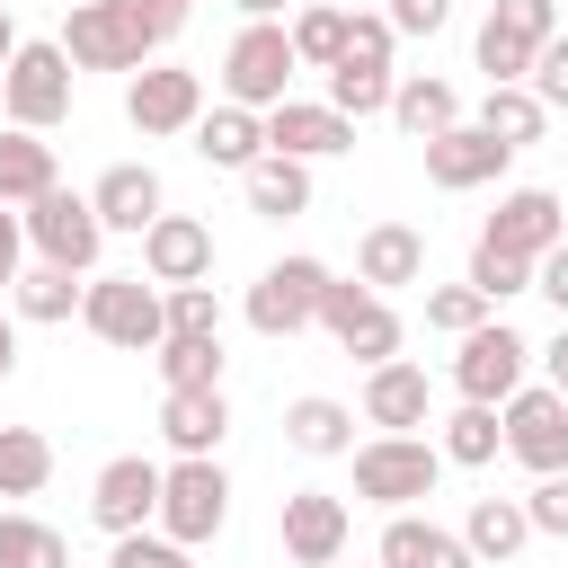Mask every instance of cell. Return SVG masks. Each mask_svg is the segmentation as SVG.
<instances>
[{
  "mask_svg": "<svg viewBox=\"0 0 568 568\" xmlns=\"http://www.w3.org/2000/svg\"><path fill=\"white\" fill-rule=\"evenodd\" d=\"M355 284L390 293V284H426V231L417 222H373L355 240Z\"/></svg>",
  "mask_w": 568,
  "mask_h": 568,
  "instance_id": "22",
  "label": "cell"
},
{
  "mask_svg": "<svg viewBox=\"0 0 568 568\" xmlns=\"http://www.w3.org/2000/svg\"><path fill=\"white\" fill-rule=\"evenodd\" d=\"M18 44H27V36H18V18L0 9V71H9V53H18Z\"/></svg>",
  "mask_w": 568,
  "mask_h": 568,
  "instance_id": "54",
  "label": "cell"
},
{
  "mask_svg": "<svg viewBox=\"0 0 568 568\" xmlns=\"http://www.w3.org/2000/svg\"><path fill=\"white\" fill-rule=\"evenodd\" d=\"M44 186H62V169H53V142L9 124V133H0V204H9V213H27Z\"/></svg>",
  "mask_w": 568,
  "mask_h": 568,
  "instance_id": "28",
  "label": "cell"
},
{
  "mask_svg": "<svg viewBox=\"0 0 568 568\" xmlns=\"http://www.w3.org/2000/svg\"><path fill=\"white\" fill-rule=\"evenodd\" d=\"M89 204H98V222H106V231H133V240H142V231L169 213V195H160V169H142V160H115V169L89 186Z\"/></svg>",
  "mask_w": 568,
  "mask_h": 568,
  "instance_id": "21",
  "label": "cell"
},
{
  "mask_svg": "<svg viewBox=\"0 0 568 568\" xmlns=\"http://www.w3.org/2000/svg\"><path fill=\"white\" fill-rule=\"evenodd\" d=\"M541 382H550V390H559V399H568V320H559V337H550V346H541Z\"/></svg>",
  "mask_w": 568,
  "mask_h": 568,
  "instance_id": "51",
  "label": "cell"
},
{
  "mask_svg": "<svg viewBox=\"0 0 568 568\" xmlns=\"http://www.w3.org/2000/svg\"><path fill=\"white\" fill-rule=\"evenodd\" d=\"M462 284H470V293H479V302L497 311V302L532 293V257H515V248H488V240H479V248H470V275H462Z\"/></svg>",
  "mask_w": 568,
  "mask_h": 568,
  "instance_id": "38",
  "label": "cell"
},
{
  "mask_svg": "<svg viewBox=\"0 0 568 568\" xmlns=\"http://www.w3.org/2000/svg\"><path fill=\"white\" fill-rule=\"evenodd\" d=\"M151 515H160V462L115 453V462L89 479V524H98L106 541H124V532H151Z\"/></svg>",
  "mask_w": 568,
  "mask_h": 568,
  "instance_id": "13",
  "label": "cell"
},
{
  "mask_svg": "<svg viewBox=\"0 0 568 568\" xmlns=\"http://www.w3.org/2000/svg\"><path fill=\"white\" fill-rule=\"evenodd\" d=\"M382 18H390V36H435V27L453 18V0H390Z\"/></svg>",
  "mask_w": 568,
  "mask_h": 568,
  "instance_id": "47",
  "label": "cell"
},
{
  "mask_svg": "<svg viewBox=\"0 0 568 568\" xmlns=\"http://www.w3.org/2000/svg\"><path fill=\"white\" fill-rule=\"evenodd\" d=\"M106 568H195V550H178L169 532H124L106 550Z\"/></svg>",
  "mask_w": 568,
  "mask_h": 568,
  "instance_id": "43",
  "label": "cell"
},
{
  "mask_svg": "<svg viewBox=\"0 0 568 568\" xmlns=\"http://www.w3.org/2000/svg\"><path fill=\"white\" fill-rule=\"evenodd\" d=\"M479 240H488V248H515V257H550V248L568 240V213H559L550 186H506Z\"/></svg>",
  "mask_w": 568,
  "mask_h": 568,
  "instance_id": "15",
  "label": "cell"
},
{
  "mask_svg": "<svg viewBox=\"0 0 568 568\" xmlns=\"http://www.w3.org/2000/svg\"><path fill=\"white\" fill-rule=\"evenodd\" d=\"M80 284H89V275H62V266H18L9 311H18V320H36V328H62V320H80Z\"/></svg>",
  "mask_w": 568,
  "mask_h": 568,
  "instance_id": "30",
  "label": "cell"
},
{
  "mask_svg": "<svg viewBox=\"0 0 568 568\" xmlns=\"http://www.w3.org/2000/svg\"><path fill=\"white\" fill-rule=\"evenodd\" d=\"M284 36H293V62H320V71H328V62L346 53V9H337V0H311V9H293Z\"/></svg>",
  "mask_w": 568,
  "mask_h": 568,
  "instance_id": "37",
  "label": "cell"
},
{
  "mask_svg": "<svg viewBox=\"0 0 568 568\" xmlns=\"http://www.w3.org/2000/svg\"><path fill=\"white\" fill-rule=\"evenodd\" d=\"M532 293H541V302H550V311L568 320V240H559L550 257H532Z\"/></svg>",
  "mask_w": 568,
  "mask_h": 568,
  "instance_id": "49",
  "label": "cell"
},
{
  "mask_svg": "<svg viewBox=\"0 0 568 568\" xmlns=\"http://www.w3.org/2000/svg\"><path fill=\"white\" fill-rule=\"evenodd\" d=\"M488 320H497V311H488L470 284H435V293H426V328H435V337H470V328H488Z\"/></svg>",
  "mask_w": 568,
  "mask_h": 568,
  "instance_id": "41",
  "label": "cell"
},
{
  "mask_svg": "<svg viewBox=\"0 0 568 568\" xmlns=\"http://www.w3.org/2000/svg\"><path fill=\"white\" fill-rule=\"evenodd\" d=\"M18 231H27L36 266H62V275H98L106 222H98V204H89V195H71V186H44V195L18 213Z\"/></svg>",
  "mask_w": 568,
  "mask_h": 568,
  "instance_id": "1",
  "label": "cell"
},
{
  "mask_svg": "<svg viewBox=\"0 0 568 568\" xmlns=\"http://www.w3.org/2000/svg\"><path fill=\"white\" fill-rule=\"evenodd\" d=\"M524 89L541 98V115H559V106H568V27H559V36L541 44V53H532V71H524Z\"/></svg>",
  "mask_w": 568,
  "mask_h": 568,
  "instance_id": "42",
  "label": "cell"
},
{
  "mask_svg": "<svg viewBox=\"0 0 568 568\" xmlns=\"http://www.w3.org/2000/svg\"><path fill=\"white\" fill-rule=\"evenodd\" d=\"M53 479V444L36 426H0V497H36Z\"/></svg>",
  "mask_w": 568,
  "mask_h": 568,
  "instance_id": "35",
  "label": "cell"
},
{
  "mask_svg": "<svg viewBox=\"0 0 568 568\" xmlns=\"http://www.w3.org/2000/svg\"><path fill=\"white\" fill-rule=\"evenodd\" d=\"M195 160L248 178V169L266 160V115H248V106H204V115H195Z\"/></svg>",
  "mask_w": 568,
  "mask_h": 568,
  "instance_id": "23",
  "label": "cell"
},
{
  "mask_svg": "<svg viewBox=\"0 0 568 568\" xmlns=\"http://www.w3.org/2000/svg\"><path fill=\"white\" fill-rule=\"evenodd\" d=\"M524 524L568 541V470H559V479H532V497H524Z\"/></svg>",
  "mask_w": 568,
  "mask_h": 568,
  "instance_id": "46",
  "label": "cell"
},
{
  "mask_svg": "<svg viewBox=\"0 0 568 568\" xmlns=\"http://www.w3.org/2000/svg\"><path fill=\"white\" fill-rule=\"evenodd\" d=\"M328 568H346V559H328Z\"/></svg>",
  "mask_w": 568,
  "mask_h": 568,
  "instance_id": "55",
  "label": "cell"
},
{
  "mask_svg": "<svg viewBox=\"0 0 568 568\" xmlns=\"http://www.w3.org/2000/svg\"><path fill=\"white\" fill-rule=\"evenodd\" d=\"M9 373H18V320L0 311V382H9Z\"/></svg>",
  "mask_w": 568,
  "mask_h": 568,
  "instance_id": "52",
  "label": "cell"
},
{
  "mask_svg": "<svg viewBox=\"0 0 568 568\" xmlns=\"http://www.w3.org/2000/svg\"><path fill=\"white\" fill-rule=\"evenodd\" d=\"M160 311H169V337H222V302H213V284H169Z\"/></svg>",
  "mask_w": 568,
  "mask_h": 568,
  "instance_id": "40",
  "label": "cell"
},
{
  "mask_svg": "<svg viewBox=\"0 0 568 568\" xmlns=\"http://www.w3.org/2000/svg\"><path fill=\"white\" fill-rule=\"evenodd\" d=\"M284 444H293L302 462H337V453H355V408L328 399V390H302V399L284 408Z\"/></svg>",
  "mask_w": 568,
  "mask_h": 568,
  "instance_id": "24",
  "label": "cell"
},
{
  "mask_svg": "<svg viewBox=\"0 0 568 568\" xmlns=\"http://www.w3.org/2000/svg\"><path fill=\"white\" fill-rule=\"evenodd\" d=\"M346 532H355L346 497H328V488H293V497H284V559H293V568L346 559Z\"/></svg>",
  "mask_w": 568,
  "mask_h": 568,
  "instance_id": "16",
  "label": "cell"
},
{
  "mask_svg": "<svg viewBox=\"0 0 568 568\" xmlns=\"http://www.w3.org/2000/svg\"><path fill=\"white\" fill-rule=\"evenodd\" d=\"M364 426H382V435H417L426 426V408H435V382H426V364H408V355H390V364H373L364 373Z\"/></svg>",
  "mask_w": 568,
  "mask_h": 568,
  "instance_id": "19",
  "label": "cell"
},
{
  "mask_svg": "<svg viewBox=\"0 0 568 568\" xmlns=\"http://www.w3.org/2000/svg\"><path fill=\"white\" fill-rule=\"evenodd\" d=\"M390 124H399L408 142H435V133H453V124H462V89H453V80H435V71L390 80Z\"/></svg>",
  "mask_w": 568,
  "mask_h": 568,
  "instance_id": "26",
  "label": "cell"
},
{
  "mask_svg": "<svg viewBox=\"0 0 568 568\" xmlns=\"http://www.w3.org/2000/svg\"><path fill=\"white\" fill-rule=\"evenodd\" d=\"M524 373H532V346H524L506 320L453 337V390H462L470 408H506V399L524 390Z\"/></svg>",
  "mask_w": 568,
  "mask_h": 568,
  "instance_id": "8",
  "label": "cell"
},
{
  "mask_svg": "<svg viewBox=\"0 0 568 568\" xmlns=\"http://www.w3.org/2000/svg\"><path fill=\"white\" fill-rule=\"evenodd\" d=\"M373 559H382V568H479V559L462 550V532H444V524H426V515H390Z\"/></svg>",
  "mask_w": 568,
  "mask_h": 568,
  "instance_id": "25",
  "label": "cell"
},
{
  "mask_svg": "<svg viewBox=\"0 0 568 568\" xmlns=\"http://www.w3.org/2000/svg\"><path fill=\"white\" fill-rule=\"evenodd\" d=\"M293 36H284V18H266V27H240L231 36V53H222V106H248V115H266V106H284L293 98Z\"/></svg>",
  "mask_w": 568,
  "mask_h": 568,
  "instance_id": "3",
  "label": "cell"
},
{
  "mask_svg": "<svg viewBox=\"0 0 568 568\" xmlns=\"http://www.w3.org/2000/svg\"><path fill=\"white\" fill-rule=\"evenodd\" d=\"M151 355L169 390H222V337H160Z\"/></svg>",
  "mask_w": 568,
  "mask_h": 568,
  "instance_id": "34",
  "label": "cell"
},
{
  "mask_svg": "<svg viewBox=\"0 0 568 568\" xmlns=\"http://www.w3.org/2000/svg\"><path fill=\"white\" fill-rule=\"evenodd\" d=\"M160 435H169L178 462H222L231 399H222V390H169V399H160Z\"/></svg>",
  "mask_w": 568,
  "mask_h": 568,
  "instance_id": "20",
  "label": "cell"
},
{
  "mask_svg": "<svg viewBox=\"0 0 568 568\" xmlns=\"http://www.w3.org/2000/svg\"><path fill=\"white\" fill-rule=\"evenodd\" d=\"M231 9H240L248 27H266V18H284V0H231Z\"/></svg>",
  "mask_w": 568,
  "mask_h": 568,
  "instance_id": "53",
  "label": "cell"
},
{
  "mask_svg": "<svg viewBox=\"0 0 568 568\" xmlns=\"http://www.w3.org/2000/svg\"><path fill=\"white\" fill-rule=\"evenodd\" d=\"M390 44H399V36H390L382 9H346V53H355V62H390Z\"/></svg>",
  "mask_w": 568,
  "mask_h": 568,
  "instance_id": "45",
  "label": "cell"
},
{
  "mask_svg": "<svg viewBox=\"0 0 568 568\" xmlns=\"http://www.w3.org/2000/svg\"><path fill=\"white\" fill-rule=\"evenodd\" d=\"M124 9L142 18V36H151V44H169V36L186 27V9H195V0H124Z\"/></svg>",
  "mask_w": 568,
  "mask_h": 568,
  "instance_id": "48",
  "label": "cell"
},
{
  "mask_svg": "<svg viewBox=\"0 0 568 568\" xmlns=\"http://www.w3.org/2000/svg\"><path fill=\"white\" fill-rule=\"evenodd\" d=\"M435 453H444L453 470H488V462L506 453V435H497V408H470V399H462V408L444 417V435H435Z\"/></svg>",
  "mask_w": 568,
  "mask_h": 568,
  "instance_id": "32",
  "label": "cell"
},
{
  "mask_svg": "<svg viewBox=\"0 0 568 568\" xmlns=\"http://www.w3.org/2000/svg\"><path fill=\"white\" fill-rule=\"evenodd\" d=\"M497 435H506V453H515L532 479H559V470H568V399H559L550 382H524V390L497 408Z\"/></svg>",
  "mask_w": 568,
  "mask_h": 568,
  "instance_id": "10",
  "label": "cell"
},
{
  "mask_svg": "<svg viewBox=\"0 0 568 568\" xmlns=\"http://www.w3.org/2000/svg\"><path fill=\"white\" fill-rule=\"evenodd\" d=\"M222 524H231V479H222V462H169V470H160V515H151V532H169L178 550H204Z\"/></svg>",
  "mask_w": 568,
  "mask_h": 568,
  "instance_id": "7",
  "label": "cell"
},
{
  "mask_svg": "<svg viewBox=\"0 0 568 568\" xmlns=\"http://www.w3.org/2000/svg\"><path fill=\"white\" fill-rule=\"evenodd\" d=\"M71 53L44 36V44H18L9 53V71H0V115L18 124V133H53L62 115H71Z\"/></svg>",
  "mask_w": 568,
  "mask_h": 568,
  "instance_id": "4",
  "label": "cell"
},
{
  "mask_svg": "<svg viewBox=\"0 0 568 568\" xmlns=\"http://www.w3.org/2000/svg\"><path fill=\"white\" fill-rule=\"evenodd\" d=\"M18 266H27V231H18V213L0 204V293L18 284Z\"/></svg>",
  "mask_w": 568,
  "mask_h": 568,
  "instance_id": "50",
  "label": "cell"
},
{
  "mask_svg": "<svg viewBox=\"0 0 568 568\" xmlns=\"http://www.w3.org/2000/svg\"><path fill=\"white\" fill-rule=\"evenodd\" d=\"M470 53H479V71H488V89H524V71H532V53H541V44H524L515 27H497V18H479V44H470Z\"/></svg>",
  "mask_w": 568,
  "mask_h": 568,
  "instance_id": "39",
  "label": "cell"
},
{
  "mask_svg": "<svg viewBox=\"0 0 568 568\" xmlns=\"http://www.w3.org/2000/svg\"><path fill=\"white\" fill-rule=\"evenodd\" d=\"M524 541H532V524H524V497H470V515H462V550H470L479 568H506Z\"/></svg>",
  "mask_w": 568,
  "mask_h": 568,
  "instance_id": "27",
  "label": "cell"
},
{
  "mask_svg": "<svg viewBox=\"0 0 568 568\" xmlns=\"http://www.w3.org/2000/svg\"><path fill=\"white\" fill-rule=\"evenodd\" d=\"M435 479H444V453L426 435H373V444H355V497L382 506V515H408L417 497H435Z\"/></svg>",
  "mask_w": 568,
  "mask_h": 568,
  "instance_id": "2",
  "label": "cell"
},
{
  "mask_svg": "<svg viewBox=\"0 0 568 568\" xmlns=\"http://www.w3.org/2000/svg\"><path fill=\"white\" fill-rule=\"evenodd\" d=\"M488 18H497V27H515L524 44H550V36H559V0H497Z\"/></svg>",
  "mask_w": 568,
  "mask_h": 568,
  "instance_id": "44",
  "label": "cell"
},
{
  "mask_svg": "<svg viewBox=\"0 0 568 568\" xmlns=\"http://www.w3.org/2000/svg\"><path fill=\"white\" fill-rule=\"evenodd\" d=\"M320 328H328L364 373L399 355V311H390L373 284H355V275H328V293H320Z\"/></svg>",
  "mask_w": 568,
  "mask_h": 568,
  "instance_id": "9",
  "label": "cell"
},
{
  "mask_svg": "<svg viewBox=\"0 0 568 568\" xmlns=\"http://www.w3.org/2000/svg\"><path fill=\"white\" fill-rule=\"evenodd\" d=\"M0 568H71V541L36 515H0Z\"/></svg>",
  "mask_w": 568,
  "mask_h": 568,
  "instance_id": "36",
  "label": "cell"
},
{
  "mask_svg": "<svg viewBox=\"0 0 568 568\" xmlns=\"http://www.w3.org/2000/svg\"><path fill=\"white\" fill-rule=\"evenodd\" d=\"M240 195H248V213H257V222H293V213H311V169L266 151V160L240 178Z\"/></svg>",
  "mask_w": 568,
  "mask_h": 568,
  "instance_id": "29",
  "label": "cell"
},
{
  "mask_svg": "<svg viewBox=\"0 0 568 568\" xmlns=\"http://www.w3.org/2000/svg\"><path fill=\"white\" fill-rule=\"evenodd\" d=\"M506 160H515V151H506L497 133H479L470 115H462L453 133H435V142H426V178H435L444 195H470V186H497V178H506Z\"/></svg>",
  "mask_w": 568,
  "mask_h": 568,
  "instance_id": "17",
  "label": "cell"
},
{
  "mask_svg": "<svg viewBox=\"0 0 568 568\" xmlns=\"http://www.w3.org/2000/svg\"><path fill=\"white\" fill-rule=\"evenodd\" d=\"M470 124H479V133H497L506 151H524V142H541V124H550V115H541V98H532V89H488Z\"/></svg>",
  "mask_w": 568,
  "mask_h": 568,
  "instance_id": "33",
  "label": "cell"
},
{
  "mask_svg": "<svg viewBox=\"0 0 568 568\" xmlns=\"http://www.w3.org/2000/svg\"><path fill=\"white\" fill-rule=\"evenodd\" d=\"M266 151L275 160H337V151H355V124L328 106V98H284V106H266Z\"/></svg>",
  "mask_w": 568,
  "mask_h": 568,
  "instance_id": "14",
  "label": "cell"
},
{
  "mask_svg": "<svg viewBox=\"0 0 568 568\" xmlns=\"http://www.w3.org/2000/svg\"><path fill=\"white\" fill-rule=\"evenodd\" d=\"M80 328L106 337V346H124V355L160 346V337H169L160 284H151V275H89V284H80Z\"/></svg>",
  "mask_w": 568,
  "mask_h": 568,
  "instance_id": "5",
  "label": "cell"
},
{
  "mask_svg": "<svg viewBox=\"0 0 568 568\" xmlns=\"http://www.w3.org/2000/svg\"><path fill=\"white\" fill-rule=\"evenodd\" d=\"M62 53H71V71H142L160 44L142 36V18L124 9V0H71L62 9V36H53Z\"/></svg>",
  "mask_w": 568,
  "mask_h": 568,
  "instance_id": "6",
  "label": "cell"
},
{
  "mask_svg": "<svg viewBox=\"0 0 568 568\" xmlns=\"http://www.w3.org/2000/svg\"><path fill=\"white\" fill-rule=\"evenodd\" d=\"M320 293H328V266L320 257H275L248 284V328L257 337H302V328H320Z\"/></svg>",
  "mask_w": 568,
  "mask_h": 568,
  "instance_id": "12",
  "label": "cell"
},
{
  "mask_svg": "<svg viewBox=\"0 0 568 568\" xmlns=\"http://www.w3.org/2000/svg\"><path fill=\"white\" fill-rule=\"evenodd\" d=\"M328 106H337L346 124L390 115V62H355V53H337V62H328Z\"/></svg>",
  "mask_w": 568,
  "mask_h": 568,
  "instance_id": "31",
  "label": "cell"
},
{
  "mask_svg": "<svg viewBox=\"0 0 568 568\" xmlns=\"http://www.w3.org/2000/svg\"><path fill=\"white\" fill-rule=\"evenodd\" d=\"M204 115V71H178V62H142L124 80V124L142 142H169V133H195Z\"/></svg>",
  "mask_w": 568,
  "mask_h": 568,
  "instance_id": "11",
  "label": "cell"
},
{
  "mask_svg": "<svg viewBox=\"0 0 568 568\" xmlns=\"http://www.w3.org/2000/svg\"><path fill=\"white\" fill-rule=\"evenodd\" d=\"M142 275L169 293V284H213V231L195 213H160L142 231Z\"/></svg>",
  "mask_w": 568,
  "mask_h": 568,
  "instance_id": "18",
  "label": "cell"
}]
</instances>
